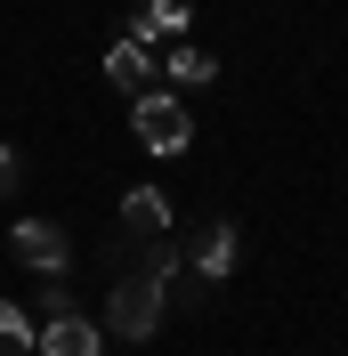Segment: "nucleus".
<instances>
[{
	"mask_svg": "<svg viewBox=\"0 0 348 356\" xmlns=\"http://www.w3.org/2000/svg\"><path fill=\"white\" fill-rule=\"evenodd\" d=\"M211 49H178V57H171V81H187V89H203V81H211Z\"/></svg>",
	"mask_w": 348,
	"mask_h": 356,
	"instance_id": "nucleus-10",
	"label": "nucleus"
},
{
	"mask_svg": "<svg viewBox=\"0 0 348 356\" xmlns=\"http://www.w3.org/2000/svg\"><path fill=\"white\" fill-rule=\"evenodd\" d=\"M106 81L122 89V97H146V89H154V57H146V41H113V49H106Z\"/></svg>",
	"mask_w": 348,
	"mask_h": 356,
	"instance_id": "nucleus-5",
	"label": "nucleus"
},
{
	"mask_svg": "<svg viewBox=\"0 0 348 356\" xmlns=\"http://www.w3.org/2000/svg\"><path fill=\"white\" fill-rule=\"evenodd\" d=\"M130 130H138L146 154H187L195 146V113L178 97H162V89H146V97H130Z\"/></svg>",
	"mask_w": 348,
	"mask_h": 356,
	"instance_id": "nucleus-2",
	"label": "nucleus"
},
{
	"mask_svg": "<svg viewBox=\"0 0 348 356\" xmlns=\"http://www.w3.org/2000/svg\"><path fill=\"white\" fill-rule=\"evenodd\" d=\"M187 8H195V0H146V8H138V41H154V33H162V41H171V33H187Z\"/></svg>",
	"mask_w": 348,
	"mask_h": 356,
	"instance_id": "nucleus-8",
	"label": "nucleus"
},
{
	"mask_svg": "<svg viewBox=\"0 0 348 356\" xmlns=\"http://www.w3.org/2000/svg\"><path fill=\"white\" fill-rule=\"evenodd\" d=\"M171 243L154 235V251L130 267V275H113V300H106V324L122 340H154V324H162V308H171Z\"/></svg>",
	"mask_w": 348,
	"mask_h": 356,
	"instance_id": "nucleus-1",
	"label": "nucleus"
},
{
	"mask_svg": "<svg viewBox=\"0 0 348 356\" xmlns=\"http://www.w3.org/2000/svg\"><path fill=\"white\" fill-rule=\"evenodd\" d=\"M122 227H130V235H162V227H171V195L130 186V195H122Z\"/></svg>",
	"mask_w": 348,
	"mask_h": 356,
	"instance_id": "nucleus-7",
	"label": "nucleus"
},
{
	"mask_svg": "<svg viewBox=\"0 0 348 356\" xmlns=\"http://www.w3.org/2000/svg\"><path fill=\"white\" fill-rule=\"evenodd\" d=\"M24 348H33V324L17 300H0V356H24Z\"/></svg>",
	"mask_w": 348,
	"mask_h": 356,
	"instance_id": "nucleus-9",
	"label": "nucleus"
},
{
	"mask_svg": "<svg viewBox=\"0 0 348 356\" xmlns=\"http://www.w3.org/2000/svg\"><path fill=\"white\" fill-rule=\"evenodd\" d=\"M33 340H41L49 356H106V340H97V324H89L81 308H65V316H49V324H41V332H33Z\"/></svg>",
	"mask_w": 348,
	"mask_h": 356,
	"instance_id": "nucleus-4",
	"label": "nucleus"
},
{
	"mask_svg": "<svg viewBox=\"0 0 348 356\" xmlns=\"http://www.w3.org/2000/svg\"><path fill=\"white\" fill-rule=\"evenodd\" d=\"M227 267H235V219H211L195 235V275L203 284H227Z\"/></svg>",
	"mask_w": 348,
	"mask_h": 356,
	"instance_id": "nucleus-6",
	"label": "nucleus"
},
{
	"mask_svg": "<svg viewBox=\"0 0 348 356\" xmlns=\"http://www.w3.org/2000/svg\"><path fill=\"white\" fill-rule=\"evenodd\" d=\"M8 251H17L33 275H65V259H73V235L57 219H17L8 227Z\"/></svg>",
	"mask_w": 348,
	"mask_h": 356,
	"instance_id": "nucleus-3",
	"label": "nucleus"
},
{
	"mask_svg": "<svg viewBox=\"0 0 348 356\" xmlns=\"http://www.w3.org/2000/svg\"><path fill=\"white\" fill-rule=\"evenodd\" d=\"M17 178H24V162H17V146H0V195H17Z\"/></svg>",
	"mask_w": 348,
	"mask_h": 356,
	"instance_id": "nucleus-11",
	"label": "nucleus"
}]
</instances>
